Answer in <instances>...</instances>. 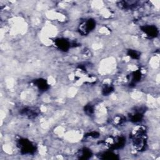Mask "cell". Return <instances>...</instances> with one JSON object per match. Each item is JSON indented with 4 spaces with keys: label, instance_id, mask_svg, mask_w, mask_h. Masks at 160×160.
<instances>
[{
    "label": "cell",
    "instance_id": "cell-13",
    "mask_svg": "<svg viewBox=\"0 0 160 160\" xmlns=\"http://www.w3.org/2000/svg\"><path fill=\"white\" fill-rule=\"evenodd\" d=\"M113 89L114 88L112 86L110 85H106V86H104V88H102V92L104 96H108L113 91Z\"/></svg>",
    "mask_w": 160,
    "mask_h": 160
},
{
    "label": "cell",
    "instance_id": "cell-9",
    "mask_svg": "<svg viewBox=\"0 0 160 160\" xmlns=\"http://www.w3.org/2000/svg\"><path fill=\"white\" fill-rule=\"evenodd\" d=\"M143 114L144 112H142V111H135L133 113H132L131 115H129V120L134 123L139 122L141 121V119L143 118Z\"/></svg>",
    "mask_w": 160,
    "mask_h": 160
},
{
    "label": "cell",
    "instance_id": "cell-7",
    "mask_svg": "<svg viewBox=\"0 0 160 160\" xmlns=\"http://www.w3.org/2000/svg\"><path fill=\"white\" fill-rule=\"evenodd\" d=\"M21 113L23 115H24L25 116L28 117V118L32 119V118H35L36 116H38L39 112L36 109L27 108H24L23 109H22Z\"/></svg>",
    "mask_w": 160,
    "mask_h": 160
},
{
    "label": "cell",
    "instance_id": "cell-2",
    "mask_svg": "<svg viewBox=\"0 0 160 160\" xmlns=\"http://www.w3.org/2000/svg\"><path fill=\"white\" fill-rule=\"evenodd\" d=\"M17 146L22 154H33L37 149L34 143L26 138H21L18 140Z\"/></svg>",
    "mask_w": 160,
    "mask_h": 160
},
{
    "label": "cell",
    "instance_id": "cell-14",
    "mask_svg": "<svg viewBox=\"0 0 160 160\" xmlns=\"http://www.w3.org/2000/svg\"><path fill=\"white\" fill-rule=\"evenodd\" d=\"M84 111L88 115H91L94 112V108L91 104L87 105L84 108Z\"/></svg>",
    "mask_w": 160,
    "mask_h": 160
},
{
    "label": "cell",
    "instance_id": "cell-6",
    "mask_svg": "<svg viewBox=\"0 0 160 160\" xmlns=\"http://www.w3.org/2000/svg\"><path fill=\"white\" fill-rule=\"evenodd\" d=\"M34 84L41 91H46L49 89V84L44 79L39 78L34 81Z\"/></svg>",
    "mask_w": 160,
    "mask_h": 160
},
{
    "label": "cell",
    "instance_id": "cell-3",
    "mask_svg": "<svg viewBox=\"0 0 160 160\" xmlns=\"http://www.w3.org/2000/svg\"><path fill=\"white\" fill-rule=\"evenodd\" d=\"M96 21L92 18L87 19L82 21L78 27L79 33L83 36L89 34L96 28Z\"/></svg>",
    "mask_w": 160,
    "mask_h": 160
},
{
    "label": "cell",
    "instance_id": "cell-12",
    "mask_svg": "<svg viewBox=\"0 0 160 160\" xmlns=\"http://www.w3.org/2000/svg\"><path fill=\"white\" fill-rule=\"evenodd\" d=\"M128 54L129 57H131L132 59H138L140 57V53L134 49L128 50Z\"/></svg>",
    "mask_w": 160,
    "mask_h": 160
},
{
    "label": "cell",
    "instance_id": "cell-5",
    "mask_svg": "<svg viewBox=\"0 0 160 160\" xmlns=\"http://www.w3.org/2000/svg\"><path fill=\"white\" fill-rule=\"evenodd\" d=\"M56 47L61 51H68L71 46V44L69 40L65 38H58L54 41Z\"/></svg>",
    "mask_w": 160,
    "mask_h": 160
},
{
    "label": "cell",
    "instance_id": "cell-10",
    "mask_svg": "<svg viewBox=\"0 0 160 160\" xmlns=\"http://www.w3.org/2000/svg\"><path fill=\"white\" fill-rule=\"evenodd\" d=\"M100 159H118V155L112 151V150H109L104 151L99 155Z\"/></svg>",
    "mask_w": 160,
    "mask_h": 160
},
{
    "label": "cell",
    "instance_id": "cell-8",
    "mask_svg": "<svg viewBox=\"0 0 160 160\" xmlns=\"http://www.w3.org/2000/svg\"><path fill=\"white\" fill-rule=\"evenodd\" d=\"M142 78V74L139 69L136 70L135 71H133L130 74V85H135L136 83H138Z\"/></svg>",
    "mask_w": 160,
    "mask_h": 160
},
{
    "label": "cell",
    "instance_id": "cell-11",
    "mask_svg": "<svg viewBox=\"0 0 160 160\" xmlns=\"http://www.w3.org/2000/svg\"><path fill=\"white\" fill-rule=\"evenodd\" d=\"M92 155V153L91 149H88L86 148H84L82 149H81L79 154V158L81 159H88L91 158Z\"/></svg>",
    "mask_w": 160,
    "mask_h": 160
},
{
    "label": "cell",
    "instance_id": "cell-1",
    "mask_svg": "<svg viewBox=\"0 0 160 160\" xmlns=\"http://www.w3.org/2000/svg\"><path fill=\"white\" fill-rule=\"evenodd\" d=\"M132 144L135 149L142 152L146 149L148 144L147 132L144 127H139L131 135Z\"/></svg>",
    "mask_w": 160,
    "mask_h": 160
},
{
    "label": "cell",
    "instance_id": "cell-4",
    "mask_svg": "<svg viewBox=\"0 0 160 160\" xmlns=\"http://www.w3.org/2000/svg\"><path fill=\"white\" fill-rule=\"evenodd\" d=\"M141 31L149 38H154L158 36L159 30L156 26L145 25L141 27Z\"/></svg>",
    "mask_w": 160,
    "mask_h": 160
}]
</instances>
